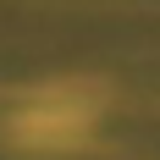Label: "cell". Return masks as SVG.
Masks as SVG:
<instances>
[{
  "instance_id": "6da1fadb",
  "label": "cell",
  "mask_w": 160,
  "mask_h": 160,
  "mask_svg": "<svg viewBox=\"0 0 160 160\" xmlns=\"http://www.w3.org/2000/svg\"><path fill=\"white\" fill-rule=\"evenodd\" d=\"M105 88L99 83H44L39 94L11 116V144L22 149H78L99 116Z\"/></svg>"
}]
</instances>
